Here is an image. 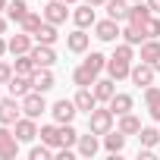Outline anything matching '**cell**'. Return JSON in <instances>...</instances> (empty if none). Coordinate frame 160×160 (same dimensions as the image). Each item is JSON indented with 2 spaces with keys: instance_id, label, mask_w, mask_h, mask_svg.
<instances>
[{
  "instance_id": "74e56055",
  "label": "cell",
  "mask_w": 160,
  "mask_h": 160,
  "mask_svg": "<svg viewBox=\"0 0 160 160\" xmlns=\"http://www.w3.org/2000/svg\"><path fill=\"white\" fill-rule=\"evenodd\" d=\"M138 160H154V148H138Z\"/></svg>"
},
{
  "instance_id": "ba28073f",
  "label": "cell",
  "mask_w": 160,
  "mask_h": 160,
  "mask_svg": "<svg viewBox=\"0 0 160 160\" xmlns=\"http://www.w3.org/2000/svg\"><path fill=\"white\" fill-rule=\"evenodd\" d=\"M94 38L110 44V41L122 38V28H119V22H116V19H110V16H107V19H98V22H94Z\"/></svg>"
},
{
  "instance_id": "5bb4252c",
  "label": "cell",
  "mask_w": 160,
  "mask_h": 160,
  "mask_svg": "<svg viewBox=\"0 0 160 160\" xmlns=\"http://www.w3.org/2000/svg\"><path fill=\"white\" fill-rule=\"evenodd\" d=\"M13 132H16V138L25 144V141H35L41 129H38V122H35L32 116H19V119H16V126H13Z\"/></svg>"
},
{
  "instance_id": "e575fe53",
  "label": "cell",
  "mask_w": 160,
  "mask_h": 160,
  "mask_svg": "<svg viewBox=\"0 0 160 160\" xmlns=\"http://www.w3.org/2000/svg\"><path fill=\"white\" fill-rule=\"evenodd\" d=\"M53 157H57V151H53L50 144H44V141L28 151V160H53Z\"/></svg>"
},
{
  "instance_id": "ab89813d",
  "label": "cell",
  "mask_w": 160,
  "mask_h": 160,
  "mask_svg": "<svg viewBox=\"0 0 160 160\" xmlns=\"http://www.w3.org/2000/svg\"><path fill=\"white\" fill-rule=\"evenodd\" d=\"M7 25H10V19H7V16H0V35H7Z\"/></svg>"
},
{
  "instance_id": "b9f144b4",
  "label": "cell",
  "mask_w": 160,
  "mask_h": 160,
  "mask_svg": "<svg viewBox=\"0 0 160 160\" xmlns=\"http://www.w3.org/2000/svg\"><path fill=\"white\" fill-rule=\"evenodd\" d=\"M7 3H10V0H0V13H7Z\"/></svg>"
},
{
  "instance_id": "44dd1931",
  "label": "cell",
  "mask_w": 160,
  "mask_h": 160,
  "mask_svg": "<svg viewBox=\"0 0 160 160\" xmlns=\"http://www.w3.org/2000/svg\"><path fill=\"white\" fill-rule=\"evenodd\" d=\"M144 107H148L151 119L160 122V88H157V85H148V88H144Z\"/></svg>"
},
{
  "instance_id": "83f0119b",
  "label": "cell",
  "mask_w": 160,
  "mask_h": 160,
  "mask_svg": "<svg viewBox=\"0 0 160 160\" xmlns=\"http://www.w3.org/2000/svg\"><path fill=\"white\" fill-rule=\"evenodd\" d=\"M138 60H144V63H157L160 60V38H148L144 44H141V53H138Z\"/></svg>"
},
{
  "instance_id": "603a6c76",
  "label": "cell",
  "mask_w": 160,
  "mask_h": 160,
  "mask_svg": "<svg viewBox=\"0 0 160 160\" xmlns=\"http://www.w3.org/2000/svg\"><path fill=\"white\" fill-rule=\"evenodd\" d=\"M32 85H35V91L47 94V91L57 85V78H53V72H50V69H35V75H32Z\"/></svg>"
},
{
  "instance_id": "3957f363",
  "label": "cell",
  "mask_w": 160,
  "mask_h": 160,
  "mask_svg": "<svg viewBox=\"0 0 160 160\" xmlns=\"http://www.w3.org/2000/svg\"><path fill=\"white\" fill-rule=\"evenodd\" d=\"M113 122H116V113H113L110 107H94V110L88 113V129H91L94 135H101V138L113 129Z\"/></svg>"
},
{
  "instance_id": "7402d4cb",
  "label": "cell",
  "mask_w": 160,
  "mask_h": 160,
  "mask_svg": "<svg viewBox=\"0 0 160 160\" xmlns=\"http://www.w3.org/2000/svg\"><path fill=\"white\" fill-rule=\"evenodd\" d=\"M116 116H122V113H132V107H135V101H132V94H126V91H116L113 98H110V104H107Z\"/></svg>"
},
{
  "instance_id": "cb8c5ba5",
  "label": "cell",
  "mask_w": 160,
  "mask_h": 160,
  "mask_svg": "<svg viewBox=\"0 0 160 160\" xmlns=\"http://www.w3.org/2000/svg\"><path fill=\"white\" fill-rule=\"evenodd\" d=\"M72 101H75V107H78V113H91V110L98 107V98H94V91H91V88H78Z\"/></svg>"
},
{
  "instance_id": "9a60e30c",
  "label": "cell",
  "mask_w": 160,
  "mask_h": 160,
  "mask_svg": "<svg viewBox=\"0 0 160 160\" xmlns=\"http://www.w3.org/2000/svg\"><path fill=\"white\" fill-rule=\"evenodd\" d=\"M88 47H91V35H88L85 28H75V32L66 35V50H72V53H88Z\"/></svg>"
},
{
  "instance_id": "4316f807",
  "label": "cell",
  "mask_w": 160,
  "mask_h": 160,
  "mask_svg": "<svg viewBox=\"0 0 160 160\" xmlns=\"http://www.w3.org/2000/svg\"><path fill=\"white\" fill-rule=\"evenodd\" d=\"M116 129L126 132V135H138L141 132V119L135 113H122V116H116Z\"/></svg>"
},
{
  "instance_id": "8fae6325",
  "label": "cell",
  "mask_w": 160,
  "mask_h": 160,
  "mask_svg": "<svg viewBox=\"0 0 160 160\" xmlns=\"http://www.w3.org/2000/svg\"><path fill=\"white\" fill-rule=\"evenodd\" d=\"M28 57L35 60L38 69H50V66L57 63V50H53V44H35V47L28 50Z\"/></svg>"
},
{
  "instance_id": "d6a6232c",
  "label": "cell",
  "mask_w": 160,
  "mask_h": 160,
  "mask_svg": "<svg viewBox=\"0 0 160 160\" xmlns=\"http://www.w3.org/2000/svg\"><path fill=\"white\" fill-rule=\"evenodd\" d=\"M41 22H44V16H41V13H35V10H28V16L19 22V28H22V32H28V35H35V32L41 28Z\"/></svg>"
},
{
  "instance_id": "f546056e",
  "label": "cell",
  "mask_w": 160,
  "mask_h": 160,
  "mask_svg": "<svg viewBox=\"0 0 160 160\" xmlns=\"http://www.w3.org/2000/svg\"><path fill=\"white\" fill-rule=\"evenodd\" d=\"M25 16H28V3H25V0H10V3H7V19L10 22L19 25Z\"/></svg>"
},
{
  "instance_id": "f6af8a7d",
  "label": "cell",
  "mask_w": 160,
  "mask_h": 160,
  "mask_svg": "<svg viewBox=\"0 0 160 160\" xmlns=\"http://www.w3.org/2000/svg\"><path fill=\"white\" fill-rule=\"evenodd\" d=\"M132 3H138V0H132Z\"/></svg>"
},
{
  "instance_id": "f1b7e54d",
  "label": "cell",
  "mask_w": 160,
  "mask_h": 160,
  "mask_svg": "<svg viewBox=\"0 0 160 160\" xmlns=\"http://www.w3.org/2000/svg\"><path fill=\"white\" fill-rule=\"evenodd\" d=\"M104 10H107V16H110V19L126 22V16H129V0H107Z\"/></svg>"
},
{
  "instance_id": "1f68e13d",
  "label": "cell",
  "mask_w": 160,
  "mask_h": 160,
  "mask_svg": "<svg viewBox=\"0 0 160 160\" xmlns=\"http://www.w3.org/2000/svg\"><path fill=\"white\" fill-rule=\"evenodd\" d=\"M13 69H16V75H35V60L28 57V53H19L16 57V63H13Z\"/></svg>"
},
{
  "instance_id": "5b68a950",
  "label": "cell",
  "mask_w": 160,
  "mask_h": 160,
  "mask_svg": "<svg viewBox=\"0 0 160 160\" xmlns=\"http://www.w3.org/2000/svg\"><path fill=\"white\" fill-rule=\"evenodd\" d=\"M19 138H16V132H10V126H3L0 122V160H16L19 157Z\"/></svg>"
},
{
  "instance_id": "7c38bea8",
  "label": "cell",
  "mask_w": 160,
  "mask_h": 160,
  "mask_svg": "<svg viewBox=\"0 0 160 160\" xmlns=\"http://www.w3.org/2000/svg\"><path fill=\"white\" fill-rule=\"evenodd\" d=\"M75 151H78V157L91 160V157L101 151V135H94V132L88 129V135H78V141H75Z\"/></svg>"
},
{
  "instance_id": "8d00e7d4",
  "label": "cell",
  "mask_w": 160,
  "mask_h": 160,
  "mask_svg": "<svg viewBox=\"0 0 160 160\" xmlns=\"http://www.w3.org/2000/svg\"><path fill=\"white\" fill-rule=\"evenodd\" d=\"M16 75V69H13V63H7V60H0V85H10V78Z\"/></svg>"
},
{
  "instance_id": "30bf717a",
  "label": "cell",
  "mask_w": 160,
  "mask_h": 160,
  "mask_svg": "<svg viewBox=\"0 0 160 160\" xmlns=\"http://www.w3.org/2000/svg\"><path fill=\"white\" fill-rule=\"evenodd\" d=\"M38 138H41L44 144H50L53 151H57V148H63V144H66V132H63V122H47V126H41Z\"/></svg>"
},
{
  "instance_id": "d590c367",
  "label": "cell",
  "mask_w": 160,
  "mask_h": 160,
  "mask_svg": "<svg viewBox=\"0 0 160 160\" xmlns=\"http://www.w3.org/2000/svg\"><path fill=\"white\" fill-rule=\"evenodd\" d=\"M141 32H144V38H160V16H157V13H151V16H148V22L141 25Z\"/></svg>"
},
{
  "instance_id": "60d3db41",
  "label": "cell",
  "mask_w": 160,
  "mask_h": 160,
  "mask_svg": "<svg viewBox=\"0 0 160 160\" xmlns=\"http://www.w3.org/2000/svg\"><path fill=\"white\" fill-rule=\"evenodd\" d=\"M148 7H151L154 13H160V0H148Z\"/></svg>"
},
{
  "instance_id": "7a4b0ae2",
  "label": "cell",
  "mask_w": 160,
  "mask_h": 160,
  "mask_svg": "<svg viewBox=\"0 0 160 160\" xmlns=\"http://www.w3.org/2000/svg\"><path fill=\"white\" fill-rule=\"evenodd\" d=\"M132 60H135V47L122 41V44L113 50V57H107V75L116 78V82L129 78V72H132Z\"/></svg>"
},
{
  "instance_id": "52a82bcc",
  "label": "cell",
  "mask_w": 160,
  "mask_h": 160,
  "mask_svg": "<svg viewBox=\"0 0 160 160\" xmlns=\"http://www.w3.org/2000/svg\"><path fill=\"white\" fill-rule=\"evenodd\" d=\"M22 116V101L19 98H0V122L3 126H16V119Z\"/></svg>"
},
{
  "instance_id": "6da1fadb",
  "label": "cell",
  "mask_w": 160,
  "mask_h": 160,
  "mask_svg": "<svg viewBox=\"0 0 160 160\" xmlns=\"http://www.w3.org/2000/svg\"><path fill=\"white\" fill-rule=\"evenodd\" d=\"M104 69H107V57H104L101 50H91V53L82 60V66H75V72H72V82H75L78 88H91Z\"/></svg>"
},
{
  "instance_id": "e0dca14e",
  "label": "cell",
  "mask_w": 160,
  "mask_h": 160,
  "mask_svg": "<svg viewBox=\"0 0 160 160\" xmlns=\"http://www.w3.org/2000/svg\"><path fill=\"white\" fill-rule=\"evenodd\" d=\"M154 10L148 7V0H138V3H129V16H126V22L129 25H135V28H141L144 22H148V16H151Z\"/></svg>"
},
{
  "instance_id": "484cf974",
  "label": "cell",
  "mask_w": 160,
  "mask_h": 160,
  "mask_svg": "<svg viewBox=\"0 0 160 160\" xmlns=\"http://www.w3.org/2000/svg\"><path fill=\"white\" fill-rule=\"evenodd\" d=\"M32 38H35V44H57V41H60V32H57L53 22H41V28H38Z\"/></svg>"
},
{
  "instance_id": "4fadbf2b",
  "label": "cell",
  "mask_w": 160,
  "mask_h": 160,
  "mask_svg": "<svg viewBox=\"0 0 160 160\" xmlns=\"http://www.w3.org/2000/svg\"><path fill=\"white\" fill-rule=\"evenodd\" d=\"M50 113H53V122H72V119H75V113H78V107H75V101L60 98V101L50 107Z\"/></svg>"
},
{
  "instance_id": "8992f818",
  "label": "cell",
  "mask_w": 160,
  "mask_h": 160,
  "mask_svg": "<svg viewBox=\"0 0 160 160\" xmlns=\"http://www.w3.org/2000/svg\"><path fill=\"white\" fill-rule=\"evenodd\" d=\"M41 16H44V22L63 25L72 13H69V3H66V0H47V3H44V10H41Z\"/></svg>"
},
{
  "instance_id": "4dcf8cb0",
  "label": "cell",
  "mask_w": 160,
  "mask_h": 160,
  "mask_svg": "<svg viewBox=\"0 0 160 160\" xmlns=\"http://www.w3.org/2000/svg\"><path fill=\"white\" fill-rule=\"evenodd\" d=\"M138 141H141V148H157V144H160V129H154V126H141Z\"/></svg>"
},
{
  "instance_id": "d4e9b609",
  "label": "cell",
  "mask_w": 160,
  "mask_h": 160,
  "mask_svg": "<svg viewBox=\"0 0 160 160\" xmlns=\"http://www.w3.org/2000/svg\"><path fill=\"white\" fill-rule=\"evenodd\" d=\"M7 88H10V94H13V98H25L28 91H35V85H32V75H13Z\"/></svg>"
},
{
  "instance_id": "ac0fdd59",
  "label": "cell",
  "mask_w": 160,
  "mask_h": 160,
  "mask_svg": "<svg viewBox=\"0 0 160 160\" xmlns=\"http://www.w3.org/2000/svg\"><path fill=\"white\" fill-rule=\"evenodd\" d=\"M91 91H94V98H98V104H110V98L116 94V78H98V82L91 85Z\"/></svg>"
},
{
  "instance_id": "277c9868",
  "label": "cell",
  "mask_w": 160,
  "mask_h": 160,
  "mask_svg": "<svg viewBox=\"0 0 160 160\" xmlns=\"http://www.w3.org/2000/svg\"><path fill=\"white\" fill-rule=\"evenodd\" d=\"M154 75H157V69L151 66V63H144V60H138V63H132V72H129V82L135 85V88H148V85H154Z\"/></svg>"
},
{
  "instance_id": "d6986e66",
  "label": "cell",
  "mask_w": 160,
  "mask_h": 160,
  "mask_svg": "<svg viewBox=\"0 0 160 160\" xmlns=\"http://www.w3.org/2000/svg\"><path fill=\"white\" fill-rule=\"evenodd\" d=\"M7 47H10L13 57H19V53H28V50L35 47V38H32L28 32H19V35H13V38L7 41Z\"/></svg>"
},
{
  "instance_id": "ee69618b",
  "label": "cell",
  "mask_w": 160,
  "mask_h": 160,
  "mask_svg": "<svg viewBox=\"0 0 160 160\" xmlns=\"http://www.w3.org/2000/svg\"><path fill=\"white\" fill-rule=\"evenodd\" d=\"M66 3H69V7H72V3H78V0H66Z\"/></svg>"
},
{
  "instance_id": "f35d334b",
  "label": "cell",
  "mask_w": 160,
  "mask_h": 160,
  "mask_svg": "<svg viewBox=\"0 0 160 160\" xmlns=\"http://www.w3.org/2000/svg\"><path fill=\"white\" fill-rule=\"evenodd\" d=\"M7 53H10V47H7V38H3V35H0V60H3Z\"/></svg>"
},
{
  "instance_id": "9c48e42d",
  "label": "cell",
  "mask_w": 160,
  "mask_h": 160,
  "mask_svg": "<svg viewBox=\"0 0 160 160\" xmlns=\"http://www.w3.org/2000/svg\"><path fill=\"white\" fill-rule=\"evenodd\" d=\"M22 101V116H32V119H38L44 110H47V101H44V94L41 91H28L25 98H19Z\"/></svg>"
},
{
  "instance_id": "2e32d148",
  "label": "cell",
  "mask_w": 160,
  "mask_h": 160,
  "mask_svg": "<svg viewBox=\"0 0 160 160\" xmlns=\"http://www.w3.org/2000/svg\"><path fill=\"white\" fill-rule=\"evenodd\" d=\"M72 22H75V28H94V22H98L94 7H91V3L75 7V10H72Z\"/></svg>"
},
{
  "instance_id": "ffe728a7",
  "label": "cell",
  "mask_w": 160,
  "mask_h": 160,
  "mask_svg": "<svg viewBox=\"0 0 160 160\" xmlns=\"http://www.w3.org/2000/svg\"><path fill=\"white\" fill-rule=\"evenodd\" d=\"M126 138H129L126 132L110 129V132L104 135V148H107V154H113V157H116V154H122V151H126Z\"/></svg>"
},
{
  "instance_id": "7bdbcfd3",
  "label": "cell",
  "mask_w": 160,
  "mask_h": 160,
  "mask_svg": "<svg viewBox=\"0 0 160 160\" xmlns=\"http://www.w3.org/2000/svg\"><path fill=\"white\" fill-rule=\"evenodd\" d=\"M154 69H157V72H160V60H157V63H154Z\"/></svg>"
},
{
  "instance_id": "836d02e7",
  "label": "cell",
  "mask_w": 160,
  "mask_h": 160,
  "mask_svg": "<svg viewBox=\"0 0 160 160\" xmlns=\"http://www.w3.org/2000/svg\"><path fill=\"white\" fill-rule=\"evenodd\" d=\"M122 41H126V44H132V47H141L148 38H144V32H141V28H135V25H126V28H122Z\"/></svg>"
}]
</instances>
